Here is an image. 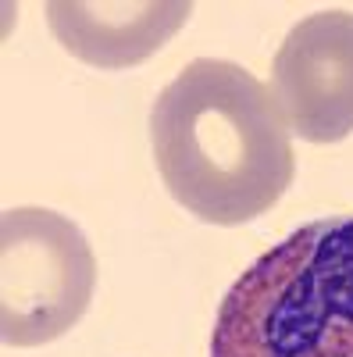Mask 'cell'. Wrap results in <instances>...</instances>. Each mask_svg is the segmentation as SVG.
I'll list each match as a JSON object with an SVG mask.
<instances>
[{"label": "cell", "mask_w": 353, "mask_h": 357, "mask_svg": "<svg viewBox=\"0 0 353 357\" xmlns=\"http://www.w3.org/2000/svg\"><path fill=\"white\" fill-rule=\"evenodd\" d=\"M150 143L168 193L211 225L260 218L297 172L272 89L221 57H196L157 93Z\"/></svg>", "instance_id": "cell-1"}, {"label": "cell", "mask_w": 353, "mask_h": 357, "mask_svg": "<svg viewBox=\"0 0 353 357\" xmlns=\"http://www.w3.org/2000/svg\"><path fill=\"white\" fill-rule=\"evenodd\" d=\"M211 357H353V218L311 222L232 282Z\"/></svg>", "instance_id": "cell-2"}, {"label": "cell", "mask_w": 353, "mask_h": 357, "mask_svg": "<svg viewBox=\"0 0 353 357\" xmlns=\"http://www.w3.org/2000/svg\"><path fill=\"white\" fill-rule=\"evenodd\" d=\"M97 286V261L79 225L50 207L0 218V340L43 347L75 329Z\"/></svg>", "instance_id": "cell-3"}, {"label": "cell", "mask_w": 353, "mask_h": 357, "mask_svg": "<svg viewBox=\"0 0 353 357\" xmlns=\"http://www.w3.org/2000/svg\"><path fill=\"white\" fill-rule=\"evenodd\" d=\"M272 97L285 129L307 143L353 132V11L329 8L289 29L272 61Z\"/></svg>", "instance_id": "cell-4"}, {"label": "cell", "mask_w": 353, "mask_h": 357, "mask_svg": "<svg viewBox=\"0 0 353 357\" xmlns=\"http://www.w3.org/2000/svg\"><path fill=\"white\" fill-rule=\"evenodd\" d=\"M186 0H50L47 25L72 57L93 68H132L189 22Z\"/></svg>", "instance_id": "cell-5"}]
</instances>
